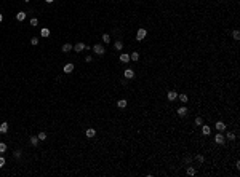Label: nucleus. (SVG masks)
<instances>
[{
  "label": "nucleus",
  "mask_w": 240,
  "mask_h": 177,
  "mask_svg": "<svg viewBox=\"0 0 240 177\" xmlns=\"http://www.w3.org/2000/svg\"><path fill=\"white\" fill-rule=\"evenodd\" d=\"M146 35H147V30L141 27V29H138V32H136V40H138V42H141V40L146 38Z\"/></svg>",
  "instance_id": "obj_1"
},
{
  "label": "nucleus",
  "mask_w": 240,
  "mask_h": 177,
  "mask_svg": "<svg viewBox=\"0 0 240 177\" xmlns=\"http://www.w3.org/2000/svg\"><path fill=\"white\" fill-rule=\"evenodd\" d=\"M93 51L98 54V56H103L104 53H106V50H104V46L103 45H99V43H96V45L93 46Z\"/></svg>",
  "instance_id": "obj_2"
},
{
  "label": "nucleus",
  "mask_w": 240,
  "mask_h": 177,
  "mask_svg": "<svg viewBox=\"0 0 240 177\" xmlns=\"http://www.w3.org/2000/svg\"><path fill=\"white\" fill-rule=\"evenodd\" d=\"M215 142H216V144H219V145H222V144H224V136H222L221 134V132H218V134H216L215 136Z\"/></svg>",
  "instance_id": "obj_3"
},
{
  "label": "nucleus",
  "mask_w": 240,
  "mask_h": 177,
  "mask_svg": "<svg viewBox=\"0 0 240 177\" xmlns=\"http://www.w3.org/2000/svg\"><path fill=\"white\" fill-rule=\"evenodd\" d=\"M167 97H168V101H176L178 99V93L171 89V91H168V93H167Z\"/></svg>",
  "instance_id": "obj_4"
},
{
  "label": "nucleus",
  "mask_w": 240,
  "mask_h": 177,
  "mask_svg": "<svg viewBox=\"0 0 240 177\" xmlns=\"http://www.w3.org/2000/svg\"><path fill=\"white\" fill-rule=\"evenodd\" d=\"M123 77L128 78V80H131V78H134V72H133L131 69H127V70L123 72Z\"/></svg>",
  "instance_id": "obj_5"
},
{
  "label": "nucleus",
  "mask_w": 240,
  "mask_h": 177,
  "mask_svg": "<svg viewBox=\"0 0 240 177\" xmlns=\"http://www.w3.org/2000/svg\"><path fill=\"white\" fill-rule=\"evenodd\" d=\"M210 132H211V128L208 126V124H202V134H203V136H210Z\"/></svg>",
  "instance_id": "obj_6"
},
{
  "label": "nucleus",
  "mask_w": 240,
  "mask_h": 177,
  "mask_svg": "<svg viewBox=\"0 0 240 177\" xmlns=\"http://www.w3.org/2000/svg\"><path fill=\"white\" fill-rule=\"evenodd\" d=\"M74 50H75V51H77V53H80V51H83V50H85V43H82V42H79V43H77V45H75V46H74Z\"/></svg>",
  "instance_id": "obj_7"
},
{
  "label": "nucleus",
  "mask_w": 240,
  "mask_h": 177,
  "mask_svg": "<svg viewBox=\"0 0 240 177\" xmlns=\"http://www.w3.org/2000/svg\"><path fill=\"white\" fill-rule=\"evenodd\" d=\"M215 128H216V129H218V131H219V132H221V131H224V129H226V124H224V123H222V121H216V124H215Z\"/></svg>",
  "instance_id": "obj_8"
},
{
  "label": "nucleus",
  "mask_w": 240,
  "mask_h": 177,
  "mask_svg": "<svg viewBox=\"0 0 240 177\" xmlns=\"http://www.w3.org/2000/svg\"><path fill=\"white\" fill-rule=\"evenodd\" d=\"M74 72V64H66L64 66V73H70Z\"/></svg>",
  "instance_id": "obj_9"
},
{
  "label": "nucleus",
  "mask_w": 240,
  "mask_h": 177,
  "mask_svg": "<svg viewBox=\"0 0 240 177\" xmlns=\"http://www.w3.org/2000/svg\"><path fill=\"white\" fill-rule=\"evenodd\" d=\"M16 19H18V21H24L26 19V11H18L16 13Z\"/></svg>",
  "instance_id": "obj_10"
},
{
  "label": "nucleus",
  "mask_w": 240,
  "mask_h": 177,
  "mask_svg": "<svg viewBox=\"0 0 240 177\" xmlns=\"http://www.w3.org/2000/svg\"><path fill=\"white\" fill-rule=\"evenodd\" d=\"M85 134H87V137H94L96 131H94V128H88V129L85 131Z\"/></svg>",
  "instance_id": "obj_11"
},
{
  "label": "nucleus",
  "mask_w": 240,
  "mask_h": 177,
  "mask_svg": "<svg viewBox=\"0 0 240 177\" xmlns=\"http://www.w3.org/2000/svg\"><path fill=\"white\" fill-rule=\"evenodd\" d=\"M178 115H179V117H186V115H187V108H186V107H179V108H178Z\"/></svg>",
  "instance_id": "obj_12"
},
{
  "label": "nucleus",
  "mask_w": 240,
  "mask_h": 177,
  "mask_svg": "<svg viewBox=\"0 0 240 177\" xmlns=\"http://www.w3.org/2000/svg\"><path fill=\"white\" fill-rule=\"evenodd\" d=\"M39 137H37V136H32V137H30V145H34V147H37V145H39Z\"/></svg>",
  "instance_id": "obj_13"
},
{
  "label": "nucleus",
  "mask_w": 240,
  "mask_h": 177,
  "mask_svg": "<svg viewBox=\"0 0 240 177\" xmlns=\"http://www.w3.org/2000/svg\"><path fill=\"white\" fill-rule=\"evenodd\" d=\"M127 105H128V102L125 101V99H120L119 102H117V107H120V108H125Z\"/></svg>",
  "instance_id": "obj_14"
},
{
  "label": "nucleus",
  "mask_w": 240,
  "mask_h": 177,
  "mask_svg": "<svg viewBox=\"0 0 240 177\" xmlns=\"http://www.w3.org/2000/svg\"><path fill=\"white\" fill-rule=\"evenodd\" d=\"M130 59H131V61H139V53H138V51L131 53V54H130Z\"/></svg>",
  "instance_id": "obj_15"
},
{
  "label": "nucleus",
  "mask_w": 240,
  "mask_h": 177,
  "mask_svg": "<svg viewBox=\"0 0 240 177\" xmlns=\"http://www.w3.org/2000/svg\"><path fill=\"white\" fill-rule=\"evenodd\" d=\"M120 61L122 62H128V61H130V56H128L127 53H122L120 54Z\"/></svg>",
  "instance_id": "obj_16"
},
{
  "label": "nucleus",
  "mask_w": 240,
  "mask_h": 177,
  "mask_svg": "<svg viewBox=\"0 0 240 177\" xmlns=\"http://www.w3.org/2000/svg\"><path fill=\"white\" fill-rule=\"evenodd\" d=\"M6 131H8V123H2V124H0V132L5 134Z\"/></svg>",
  "instance_id": "obj_17"
},
{
  "label": "nucleus",
  "mask_w": 240,
  "mask_h": 177,
  "mask_svg": "<svg viewBox=\"0 0 240 177\" xmlns=\"http://www.w3.org/2000/svg\"><path fill=\"white\" fill-rule=\"evenodd\" d=\"M70 50H72V45H70V43H64V45H63V51H64V53H69Z\"/></svg>",
  "instance_id": "obj_18"
},
{
  "label": "nucleus",
  "mask_w": 240,
  "mask_h": 177,
  "mask_svg": "<svg viewBox=\"0 0 240 177\" xmlns=\"http://www.w3.org/2000/svg\"><path fill=\"white\" fill-rule=\"evenodd\" d=\"M114 46H115V50H119V51H120L122 48H123V43H122V42H120V40H117V42H115V43H114Z\"/></svg>",
  "instance_id": "obj_19"
},
{
  "label": "nucleus",
  "mask_w": 240,
  "mask_h": 177,
  "mask_svg": "<svg viewBox=\"0 0 240 177\" xmlns=\"http://www.w3.org/2000/svg\"><path fill=\"white\" fill-rule=\"evenodd\" d=\"M40 35H42V37H48V35H50V29H46V27H45V29H42Z\"/></svg>",
  "instance_id": "obj_20"
},
{
  "label": "nucleus",
  "mask_w": 240,
  "mask_h": 177,
  "mask_svg": "<svg viewBox=\"0 0 240 177\" xmlns=\"http://www.w3.org/2000/svg\"><path fill=\"white\" fill-rule=\"evenodd\" d=\"M232 38H234V40H240V32H239V30H234V32H232Z\"/></svg>",
  "instance_id": "obj_21"
},
{
  "label": "nucleus",
  "mask_w": 240,
  "mask_h": 177,
  "mask_svg": "<svg viewBox=\"0 0 240 177\" xmlns=\"http://www.w3.org/2000/svg\"><path fill=\"white\" fill-rule=\"evenodd\" d=\"M195 124H197V126H202V124H203V118L197 117V118H195Z\"/></svg>",
  "instance_id": "obj_22"
},
{
  "label": "nucleus",
  "mask_w": 240,
  "mask_h": 177,
  "mask_svg": "<svg viewBox=\"0 0 240 177\" xmlns=\"http://www.w3.org/2000/svg\"><path fill=\"white\" fill-rule=\"evenodd\" d=\"M6 152V144L5 142H0V153H5Z\"/></svg>",
  "instance_id": "obj_23"
},
{
  "label": "nucleus",
  "mask_w": 240,
  "mask_h": 177,
  "mask_svg": "<svg viewBox=\"0 0 240 177\" xmlns=\"http://www.w3.org/2000/svg\"><path fill=\"white\" fill-rule=\"evenodd\" d=\"M37 137H39V141H45V139H46V132H39Z\"/></svg>",
  "instance_id": "obj_24"
},
{
  "label": "nucleus",
  "mask_w": 240,
  "mask_h": 177,
  "mask_svg": "<svg viewBox=\"0 0 240 177\" xmlns=\"http://www.w3.org/2000/svg\"><path fill=\"white\" fill-rule=\"evenodd\" d=\"M103 42H104V43H109V42H110L109 34H104V35H103Z\"/></svg>",
  "instance_id": "obj_25"
},
{
  "label": "nucleus",
  "mask_w": 240,
  "mask_h": 177,
  "mask_svg": "<svg viewBox=\"0 0 240 177\" xmlns=\"http://www.w3.org/2000/svg\"><path fill=\"white\" fill-rule=\"evenodd\" d=\"M194 174H195V169L192 168V166H189L187 168V176H194Z\"/></svg>",
  "instance_id": "obj_26"
},
{
  "label": "nucleus",
  "mask_w": 240,
  "mask_h": 177,
  "mask_svg": "<svg viewBox=\"0 0 240 177\" xmlns=\"http://www.w3.org/2000/svg\"><path fill=\"white\" fill-rule=\"evenodd\" d=\"M30 43H32L34 46L39 45V37H32V38H30Z\"/></svg>",
  "instance_id": "obj_27"
},
{
  "label": "nucleus",
  "mask_w": 240,
  "mask_h": 177,
  "mask_svg": "<svg viewBox=\"0 0 240 177\" xmlns=\"http://www.w3.org/2000/svg\"><path fill=\"white\" fill-rule=\"evenodd\" d=\"M227 139L229 141H235V134L234 132H227Z\"/></svg>",
  "instance_id": "obj_28"
},
{
  "label": "nucleus",
  "mask_w": 240,
  "mask_h": 177,
  "mask_svg": "<svg viewBox=\"0 0 240 177\" xmlns=\"http://www.w3.org/2000/svg\"><path fill=\"white\" fill-rule=\"evenodd\" d=\"M179 101L181 102H187V96H186V94H179Z\"/></svg>",
  "instance_id": "obj_29"
},
{
  "label": "nucleus",
  "mask_w": 240,
  "mask_h": 177,
  "mask_svg": "<svg viewBox=\"0 0 240 177\" xmlns=\"http://www.w3.org/2000/svg\"><path fill=\"white\" fill-rule=\"evenodd\" d=\"M37 24H39V19H37V18H32V19H30V26H37Z\"/></svg>",
  "instance_id": "obj_30"
},
{
  "label": "nucleus",
  "mask_w": 240,
  "mask_h": 177,
  "mask_svg": "<svg viewBox=\"0 0 240 177\" xmlns=\"http://www.w3.org/2000/svg\"><path fill=\"white\" fill-rule=\"evenodd\" d=\"M195 159H197L198 163H203V161H205V158H203L202 155H197V156H195Z\"/></svg>",
  "instance_id": "obj_31"
},
{
  "label": "nucleus",
  "mask_w": 240,
  "mask_h": 177,
  "mask_svg": "<svg viewBox=\"0 0 240 177\" xmlns=\"http://www.w3.org/2000/svg\"><path fill=\"white\" fill-rule=\"evenodd\" d=\"M3 166H5V158L0 156V168H3Z\"/></svg>",
  "instance_id": "obj_32"
},
{
  "label": "nucleus",
  "mask_w": 240,
  "mask_h": 177,
  "mask_svg": "<svg viewBox=\"0 0 240 177\" xmlns=\"http://www.w3.org/2000/svg\"><path fill=\"white\" fill-rule=\"evenodd\" d=\"M3 21V15H2V13H0V22H2Z\"/></svg>",
  "instance_id": "obj_33"
},
{
  "label": "nucleus",
  "mask_w": 240,
  "mask_h": 177,
  "mask_svg": "<svg viewBox=\"0 0 240 177\" xmlns=\"http://www.w3.org/2000/svg\"><path fill=\"white\" fill-rule=\"evenodd\" d=\"M45 2H46V3H53V2H55V0H45Z\"/></svg>",
  "instance_id": "obj_34"
},
{
  "label": "nucleus",
  "mask_w": 240,
  "mask_h": 177,
  "mask_svg": "<svg viewBox=\"0 0 240 177\" xmlns=\"http://www.w3.org/2000/svg\"><path fill=\"white\" fill-rule=\"evenodd\" d=\"M24 2H26V3H27V2H30V0H24Z\"/></svg>",
  "instance_id": "obj_35"
}]
</instances>
